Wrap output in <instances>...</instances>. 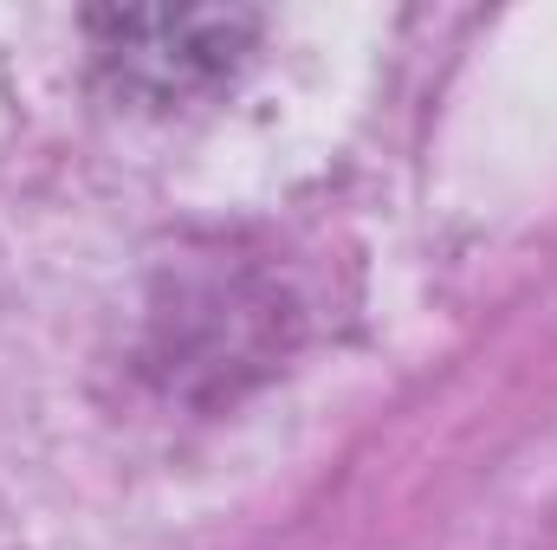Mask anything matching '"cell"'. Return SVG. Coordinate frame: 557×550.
Returning a JSON list of instances; mask_svg holds the SVG:
<instances>
[{
	"label": "cell",
	"mask_w": 557,
	"mask_h": 550,
	"mask_svg": "<svg viewBox=\"0 0 557 550\" xmlns=\"http://www.w3.org/2000/svg\"><path fill=\"white\" fill-rule=\"evenodd\" d=\"M98 65L117 78V91L149 104H182L214 85H227L260 33V13L240 7H124L85 20Z\"/></svg>",
	"instance_id": "6da1fadb"
}]
</instances>
